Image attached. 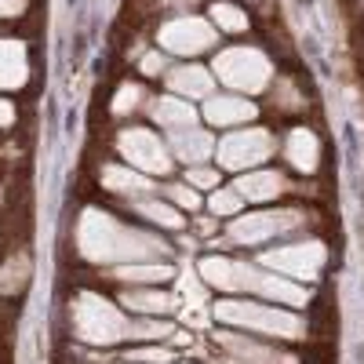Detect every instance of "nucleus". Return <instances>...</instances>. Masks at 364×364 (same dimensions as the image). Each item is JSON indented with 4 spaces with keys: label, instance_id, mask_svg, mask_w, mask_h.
Segmentation results:
<instances>
[{
    "label": "nucleus",
    "instance_id": "f257e3e1",
    "mask_svg": "<svg viewBox=\"0 0 364 364\" xmlns=\"http://www.w3.org/2000/svg\"><path fill=\"white\" fill-rule=\"evenodd\" d=\"M197 277L215 291L255 295L262 302H277V306H291V310L310 302V291L299 281L281 277V273H273L259 262H237V259H226V255H208V259L197 262Z\"/></svg>",
    "mask_w": 364,
    "mask_h": 364
},
{
    "label": "nucleus",
    "instance_id": "f03ea898",
    "mask_svg": "<svg viewBox=\"0 0 364 364\" xmlns=\"http://www.w3.org/2000/svg\"><path fill=\"white\" fill-rule=\"evenodd\" d=\"M77 248L87 262H142V259H164L168 255V240L117 223L106 211H84L77 223Z\"/></svg>",
    "mask_w": 364,
    "mask_h": 364
},
{
    "label": "nucleus",
    "instance_id": "7ed1b4c3",
    "mask_svg": "<svg viewBox=\"0 0 364 364\" xmlns=\"http://www.w3.org/2000/svg\"><path fill=\"white\" fill-rule=\"evenodd\" d=\"M211 317L223 321L226 328H245L252 336H269V339H302L306 336V321H302L291 306H277V302H259V299H223Z\"/></svg>",
    "mask_w": 364,
    "mask_h": 364
},
{
    "label": "nucleus",
    "instance_id": "20e7f679",
    "mask_svg": "<svg viewBox=\"0 0 364 364\" xmlns=\"http://www.w3.org/2000/svg\"><path fill=\"white\" fill-rule=\"evenodd\" d=\"M73 331L91 346H117L128 339V317L109 299L95 291H80L73 299Z\"/></svg>",
    "mask_w": 364,
    "mask_h": 364
},
{
    "label": "nucleus",
    "instance_id": "39448f33",
    "mask_svg": "<svg viewBox=\"0 0 364 364\" xmlns=\"http://www.w3.org/2000/svg\"><path fill=\"white\" fill-rule=\"evenodd\" d=\"M302 223H306V215L299 208H262V211H252V215H233L230 240L233 245H245V248H255L273 237L295 233Z\"/></svg>",
    "mask_w": 364,
    "mask_h": 364
},
{
    "label": "nucleus",
    "instance_id": "423d86ee",
    "mask_svg": "<svg viewBox=\"0 0 364 364\" xmlns=\"http://www.w3.org/2000/svg\"><path fill=\"white\" fill-rule=\"evenodd\" d=\"M215 77L233 91L259 95V91H266V84L273 77V66H269V58L255 48H230L215 58Z\"/></svg>",
    "mask_w": 364,
    "mask_h": 364
},
{
    "label": "nucleus",
    "instance_id": "0eeeda50",
    "mask_svg": "<svg viewBox=\"0 0 364 364\" xmlns=\"http://www.w3.org/2000/svg\"><path fill=\"white\" fill-rule=\"evenodd\" d=\"M324 262H328V248L321 240H295V245H281V248H269L259 255V266L281 273V277H291V281H317L324 273Z\"/></svg>",
    "mask_w": 364,
    "mask_h": 364
},
{
    "label": "nucleus",
    "instance_id": "6e6552de",
    "mask_svg": "<svg viewBox=\"0 0 364 364\" xmlns=\"http://www.w3.org/2000/svg\"><path fill=\"white\" fill-rule=\"evenodd\" d=\"M273 135L266 128H230L223 142H215V157L223 171H252L273 157Z\"/></svg>",
    "mask_w": 364,
    "mask_h": 364
},
{
    "label": "nucleus",
    "instance_id": "1a4fd4ad",
    "mask_svg": "<svg viewBox=\"0 0 364 364\" xmlns=\"http://www.w3.org/2000/svg\"><path fill=\"white\" fill-rule=\"evenodd\" d=\"M117 149H120V157H124L135 171H142L149 178H154V175H171V168H175V157H171L168 142L157 132H149V128L120 132L117 135Z\"/></svg>",
    "mask_w": 364,
    "mask_h": 364
},
{
    "label": "nucleus",
    "instance_id": "9d476101",
    "mask_svg": "<svg viewBox=\"0 0 364 364\" xmlns=\"http://www.w3.org/2000/svg\"><path fill=\"white\" fill-rule=\"evenodd\" d=\"M215 41H219V29L211 22H204V18H193V15L175 18V22H168L161 29V48L168 55H182V58L215 48Z\"/></svg>",
    "mask_w": 364,
    "mask_h": 364
},
{
    "label": "nucleus",
    "instance_id": "9b49d317",
    "mask_svg": "<svg viewBox=\"0 0 364 364\" xmlns=\"http://www.w3.org/2000/svg\"><path fill=\"white\" fill-rule=\"evenodd\" d=\"M219 353L226 364H295L291 353H281V350H273L259 339H248V336H237V331H219Z\"/></svg>",
    "mask_w": 364,
    "mask_h": 364
},
{
    "label": "nucleus",
    "instance_id": "f8f14e48",
    "mask_svg": "<svg viewBox=\"0 0 364 364\" xmlns=\"http://www.w3.org/2000/svg\"><path fill=\"white\" fill-rule=\"evenodd\" d=\"M200 117L208 120V124H215V128H240V124H248V120L255 117V106L248 99H240V95H211L204 99V109Z\"/></svg>",
    "mask_w": 364,
    "mask_h": 364
},
{
    "label": "nucleus",
    "instance_id": "ddd939ff",
    "mask_svg": "<svg viewBox=\"0 0 364 364\" xmlns=\"http://www.w3.org/2000/svg\"><path fill=\"white\" fill-rule=\"evenodd\" d=\"M233 190L248 204H269V200H277L288 190V178L281 171H269V168H252L248 175H237Z\"/></svg>",
    "mask_w": 364,
    "mask_h": 364
},
{
    "label": "nucleus",
    "instance_id": "4468645a",
    "mask_svg": "<svg viewBox=\"0 0 364 364\" xmlns=\"http://www.w3.org/2000/svg\"><path fill=\"white\" fill-rule=\"evenodd\" d=\"M168 149H171L175 161L193 168V164H204L211 154H215V139L197 124V128H186V132H171L168 135Z\"/></svg>",
    "mask_w": 364,
    "mask_h": 364
},
{
    "label": "nucleus",
    "instance_id": "2eb2a0df",
    "mask_svg": "<svg viewBox=\"0 0 364 364\" xmlns=\"http://www.w3.org/2000/svg\"><path fill=\"white\" fill-rule=\"evenodd\" d=\"M120 302H124L128 310L142 314V317H168V314H178V295H175V291H161V288H154V284L124 291V295H120Z\"/></svg>",
    "mask_w": 364,
    "mask_h": 364
},
{
    "label": "nucleus",
    "instance_id": "dca6fc26",
    "mask_svg": "<svg viewBox=\"0 0 364 364\" xmlns=\"http://www.w3.org/2000/svg\"><path fill=\"white\" fill-rule=\"evenodd\" d=\"M168 87L171 95L178 99H208L211 91H215V80H211V73L197 63H182L175 70H168Z\"/></svg>",
    "mask_w": 364,
    "mask_h": 364
},
{
    "label": "nucleus",
    "instance_id": "f3484780",
    "mask_svg": "<svg viewBox=\"0 0 364 364\" xmlns=\"http://www.w3.org/2000/svg\"><path fill=\"white\" fill-rule=\"evenodd\" d=\"M284 157L302 175L317 171V164H321V142H317V135L310 128H291L288 139H284Z\"/></svg>",
    "mask_w": 364,
    "mask_h": 364
},
{
    "label": "nucleus",
    "instance_id": "a211bd4d",
    "mask_svg": "<svg viewBox=\"0 0 364 364\" xmlns=\"http://www.w3.org/2000/svg\"><path fill=\"white\" fill-rule=\"evenodd\" d=\"M149 109H154V120H157V124H161L168 135L200 124V113H197L186 99H178V95H164V99H157Z\"/></svg>",
    "mask_w": 364,
    "mask_h": 364
},
{
    "label": "nucleus",
    "instance_id": "6ab92c4d",
    "mask_svg": "<svg viewBox=\"0 0 364 364\" xmlns=\"http://www.w3.org/2000/svg\"><path fill=\"white\" fill-rule=\"evenodd\" d=\"M113 277L124 281V284H164L175 277V266L164 259H142V262H124V266H113Z\"/></svg>",
    "mask_w": 364,
    "mask_h": 364
},
{
    "label": "nucleus",
    "instance_id": "aec40b11",
    "mask_svg": "<svg viewBox=\"0 0 364 364\" xmlns=\"http://www.w3.org/2000/svg\"><path fill=\"white\" fill-rule=\"evenodd\" d=\"M132 208L139 211L146 223H154V226H161V230H175V233H178L182 226H186V215H182L171 200H157V197L142 193V197H132Z\"/></svg>",
    "mask_w": 364,
    "mask_h": 364
},
{
    "label": "nucleus",
    "instance_id": "412c9836",
    "mask_svg": "<svg viewBox=\"0 0 364 364\" xmlns=\"http://www.w3.org/2000/svg\"><path fill=\"white\" fill-rule=\"evenodd\" d=\"M102 186L113 193H124V197H142V193H154V178L135 171V168H102Z\"/></svg>",
    "mask_w": 364,
    "mask_h": 364
},
{
    "label": "nucleus",
    "instance_id": "4be33fe9",
    "mask_svg": "<svg viewBox=\"0 0 364 364\" xmlns=\"http://www.w3.org/2000/svg\"><path fill=\"white\" fill-rule=\"evenodd\" d=\"M26 77V48L18 41H0V87H22Z\"/></svg>",
    "mask_w": 364,
    "mask_h": 364
},
{
    "label": "nucleus",
    "instance_id": "5701e85b",
    "mask_svg": "<svg viewBox=\"0 0 364 364\" xmlns=\"http://www.w3.org/2000/svg\"><path fill=\"white\" fill-rule=\"evenodd\" d=\"M245 197H240L233 186H219V190H211L208 193V211H211V215H215V219H233V215H240V211H245Z\"/></svg>",
    "mask_w": 364,
    "mask_h": 364
},
{
    "label": "nucleus",
    "instance_id": "b1692460",
    "mask_svg": "<svg viewBox=\"0 0 364 364\" xmlns=\"http://www.w3.org/2000/svg\"><path fill=\"white\" fill-rule=\"evenodd\" d=\"M171 331H175V321H161V317L128 321V339H139V343H168Z\"/></svg>",
    "mask_w": 364,
    "mask_h": 364
},
{
    "label": "nucleus",
    "instance_id": "393cba45",
    "mask_svg": "<svg viewBox=\"0 0 364 364\" xmlns=\"http://www.w3.org/2000/svg\"><path fill=\"white\" fill-rule=\"evenodd\" d=\"M211 26L219 29V33H245L248 29V15L240 11V8H233V4H219L211 8Z\"/></svg>",
    "mask_w": 364,
    "mask_h": 364
},
{
    "label": "nucleus",
    "instance_id": "a878e982",
    "mask_svg": "<svg viewBox=\"0 0 364 364\" xmlns=\"http://www.w3.org/2000/svg\"><path fill=\"white\" fill-rule=\"evenodd\" d=\"M164 197L178 208V211H200V190H193L190 182H168L164 186Z\"/></svg>",
    "mask_w": 364,
    "mask_h": 364
},
{
    "label": "nucleus",
    "instance_id": "bb28decb",
    "mask_svg": "<svg viewBox=\"0 0 364 364\" xmlns=\"http://www.w3.org/2000/svg\"><path fill=\"white\" fill-rule=\"evenodd\" d=\"M128 360H139V364H171L175 360V346L171 343H146V346L128 350Z\"/></svg>",
    "mask_w": 364,
    "mask_h": 364
},
{
    "label": "nucleus",
    "instance_id": "cd10ccee",
    "mask_svg": "<svg viewBox=\"0 0 364 364\" xmlns=\"http://www.w3.org/2000/svg\"><path fill=\"white\" fill-rule=\"evenodd\" d=\"M182 182H190L193 190L211 193V190H219V186H223V171H219V168H208V164H193L186 175H182Z\"/></svg>",
    "mask_w": 364,
    "mask_h": 364
},
{
    "label": "nucleus",
    "instance_id": "c85d7f7f",
    "mask_svg": "<svg viewBox=\"0 0 364 364\" xmlns=\"http://www.w3.org/2000/svg\"><path fill=\"white\" fill-rule=\"evenodd\" d=\"M178 314H182V324L193 328V331H208V328H211V310H208V302H182Z\"/></svg>",
    "mask_w": 364,
    "mask_h": 364
},
{
    "label": "nucleus",
    "instance_id": "c756f323",
    "mask_svg": "<svg viewBox=\"0 0 364 364\" xmlns=\"http://www.w3.org/2000/svg\"><path fill=\"white\" fill-rule=\"evenodd\" d=\"M139 102H142V87L124 84V87L117 91V99H113V113H117V117H124V113H128V109H135Z\"/></svg>",
    "mask_w": 364,
    "mask_h": 364
},
{
    "label": "nucleus",
    "instance_id": "7c9ffc66",
    "mask_svg": "<svg viewBox=\"0 0 364 364\" xmlns=\"http://www.w3.org/2000/svg\"><path fill=\"white\" fill-rule=\"evenodd\" d=\"M26 11V0H0V18H15Z\"/></svg>",
    "mask_w": 364,
    "mask_h": 364
},
{
    "label": "nucleus",
    "instance_id": "2f4dec72",
    "mask_svg": "<svg viewBox=\"0 0 364 364\" xmlns=\"http://www.w3.org/2000/svg\"><path fill=\"white\" fill-rule=\"evenodd\" d=\"M161 70H164V55L154 51V55H146V58H142V73L154 77V73H161Z\"/></svg>",
    "mask_w": 364,
    "mask_h": 364
},
{
    "label": "nucleus",
    "instance_id": "473e14b6",
    "mask_svg": "<svg viewBox=\"0 0 364 364\" xmlns=\"http://www.w3.org/2000/svg\"><path fill=\"white\" fill-rule=\"evenodd\" d=\"M168 343H171V346H182V350H190V346H193V336H190L186 328H175Z\"/></svg>",
    "mask_w": 364,
    "mask_h": 364
},
{
    "label": "nucleus",
    "instance_id": "72a5a7b5",
    "mask_svg": "<svg viewBox=\"0 0 364 364\" xmlns=\"http://www.w3.org/2000/svg\"><path fill=\"white\" fill-rule=\"evenodd\" d=\"M8 124H15V106L8 99H0V128H8Z\"/></svg>",
    "mask_w": 364,
    "mask_h": 364
},
{
    "label": "nucleus",
    "instance_id": "f704fd0d",
    "mask_svg": "<svg viewBox=\"0 0 364 364\" xmlns=\"http://www.w3.org/2000/svg\"><path fill=\"white\" fill-rule=\"evenodd\" d=\"M211 219H215V215H211ZM211 219H200V223H197V230H200V233H204V237H208V233H211V230H215V223H211Z\"/></svg>",
    "mask_w": 364,
    "mask_h": 364
},
{
    "label": "nucleus",
    "instance_id": "c9c22d12",
    "mask_svg": "<svg viewBox=\"0 0 364 364\" xmlns=\"http://www.w3.org/2000/svg\"><path fill=\"white\" fill-rule=\"evenodd\" d=\"M171 364H193V360H171Z\"/></svg>",
    "mask_w": 364,
    "mask_h": 364
},
{
    "label": "nucleus",
    "instance_id": "e433bc0d",
    "mask_svg": "<svg viewBox=\"0 0 364 364\" xmlns=\"http://www.w3.org/2000/svg\"><path fill=\"white\" fill-rule=\"evenodd\" d=\"M124 364H139V360H124Z\"/></svg>",
    "mask_w": 364,
    "mask_h": 364
}]
</instances>
